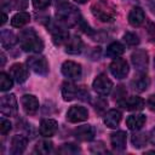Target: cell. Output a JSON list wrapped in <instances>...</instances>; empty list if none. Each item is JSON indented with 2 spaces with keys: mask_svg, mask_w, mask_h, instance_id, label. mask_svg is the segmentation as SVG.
<instances>
[{
  "mask_svg": "<svg viewBox=\"0 0 155 155\" xmlns=\"http://www.w3.org/2000/svg\"><path fill=\"white\" fill-rule=\"evenodd\" d=\"M19 44L23 51L25 52H33V53H39L44 48V41L38 35V33L33 28L24 29L19 33Z\"/></svg>",
  "mask_w": 155,
  "mask_h": 155,
  "instance_id": "6da1fadb",
  "label": "cell"
},
{
  "mask_svg": "<svg viewBox=\"0 0 155 155\" xmlns=\"http://www.w3.org/2000/svg\"><path fill=\"white\" fill-rule=\"evenodd\" d=\"M56 7H57V21L61 23L63 27H70L74 25L79 19V12L76 11L75 7L69 5L65 0H57L56 1Z\"/></svg>",
  "mask_w": 155,
  "mask_h": 155,
  "instance_id": "7a4b0ae2",
  "label": "cell"
},
{
  "mask_svg": "<svg viewBox=\"0 0 155 155\" xmlns=\"http://www.w3.org/2000/svg\"><path fill=\"white\" fill-rule=\"evenodd\" d=\"M92 15L101 22H113L116 17V10L108 0H99L91 7Z\"/></svg>",
  "mask_w": 155,
  "mask_h": 155,
  "instance_id": "3957f363",
  "label": "cell"
},
{
  "mask_svg": "<svg viewBox=\"0 0 155 155\" xmlns=\"http://www.w3.org/2000/svg\"><path fill=\"white\" fill-rule=\"evenodd\" d=\"M0 111L4 116H16L18 111L15 94H5L0 99Z\"/></svg>",
  "mask_w": 155,
  "mask_h": 155,
  "instance_id": "277c9868",
  "label": "cell"
},
{
  "mask_svg": "<svg viewBox=\"0 0 155 155\" xmlns=\"http://www.w3.org/2000/svg\"><path fill=\"white\" fill-rule=\"evenodd\" d=\"M28 67L38 75H47L48 73V63L42 56H30L27 59Z\"/></svg>",
  "mask_w": 155,
  "mask_h": 155,
  "instance_id": "5b68a950",
  "label": "cell"
},
{
  "mask_svg": "<svg viewBox=\"0 0 155 155\" xmlns=\"http://www.w3.org/2000/svg\"><path fill=\"white\" fill-rule=\"evenodd\" d=\"M92 87L93 90L101 94V96H107L113 90V82L111 80L104 75V74H99L96 76V79L93 80V84H92Z\"/></svg>",
  "mask_w": 155,
  "mask_h": 155,
  "instance_id": "8992f818",
  "label": "cell"
},
{
  "mask_svg": "<svg viewBox=\"0 0 155 155\" xmlns=\"http://www.w3.org/2000/svg\"><path fill=\"white\" fill-rule=\"evenodd\" d=\"M110 73L116 79H125L128 74V64L124 58H114V61L109 65Z\"/></svg>",
  "mask_w": 155,
  "mask_h": 155,
  "instance_id": "52a82bcc",
  "label": "cell"
},
{
  "mask_svg": "<svg viewBox=\"0 0 155 155\" xmlns=\"http://www.w3.org/2000/svg\"><path fill=\"white\" fill-rule=\"evenodd\" d=\"M117 104L126 110L137 111V110H142L144 108L145 102L143 98H140L138 96H130V97H124L122 99H120L117 102Z\"/></svg>",
  "mask_w": 155,
  "mask_h": 155,
  "instance_id": "ba28073f",
  "label": "cell"
},
{
  "mask_svg": "<svg viewBox=\"0 0 155 155\" xmlns=\"http://www.w3.org/2000/svg\"><path fill=\"white\" fill-rule=\"evenodd\" d=\"M81 73H82L81 65L79 63H76V62L65 61L62 64V74L67 79H69V80H78V79H80Z\"/></svg>",
  "mask_w": 155,
  "mask_h": 155,
  "instance_id": "9c48e42d",
  "label": "cell"
},
{
  "mask_svg": "<svg viewBox=\"0 0 155 155\" xmlns=\"http://www.w3.org/2000/svg\"><path fill=\"white\" fill-rule=\"evenodd\" d=\"M131 61L133 67L139 71V73H144L148 68V52L145 50H136L132 54H131Z\"/></svg>",
  "mask_w": 155,
  "mask_h": 155,
  "instance_id": "30bf717a",
  "label": "cell"
},
{
  "mask_svg": "<svg viewBox=\"0 0 155 155\" xmlns=\"http://www.w3.org/2000/svg\"><path fill=\"white\" fill-rule=\"evenodd\" d=\"M87 117H88V111L85 107H81V105H73L67 111V120L71 124L85 121L87 120Z\"/></svg>",
  "mask_w": 155,
  "mask_h": 155,
  "instance_id": "8fae6325",
  "label": "cell"
},
{
  "mask_svg": "<svg viewBox=\"0 0 155 155\" xmlns=\"http://www.w3.org/2000/svg\"><path fill=\"white\" fill-rule=\"evenodd\" d=\"M21 103L28 115H34L39 109V101L34 94H24L21 99Z\"/></svg>",
  "mask_w": 155,
  "mask_h": 155,
  "instance_id": "7c38bea8",
  "label": "cell"
},
{
  "mask_svg": "<svg viewBox=\"0 0 155 155\" xmlns=\"http://www.w3.org/2000/svg\"><path fill=\"white\" fill-rule=\"evenodd\" d=\"M10 75L12 76V79L18 82V84H23L27 78H28V69L25 68L24 64L22 63H16L10 68Z\"/></svg>",
  "mask_w": 155,
  "mask_h": 155,
  "instance_id": "4fadbf2b",
  "label": "cell"
},
{
  "mask_svg": "<svg viewBox=\"0 0 155 155\" xmlns=\"http://www.w3.org/2000/svg\"><path fill=\"white\" fill-rule=\"evenodd\" d=\"M74 136L81 142H90L94 138V128L91 125H82L75 128Z\"/></svg>",
  "mask_w": 155,
  "mask_h": 155,
  "instance_id": "5bb4252c",
  "label": "cell"
},
{
  "mask_svg": "<svg viewBox=\"0 0 155 155\" xmlns=\"http://www.w3.org/2000/svg\"><path fill=\"white\" fill-rule=\"evenodd\" d=\"M58 130V124L53 119H45L40 122L39 132L42 137H52Z\"/></svg>",
  "mask_w": 155,
  "mask_h": 155,
  "instance_id": "9a60e30c",
  "label": "cell"
},
{
  "mask_svg": "<svg viewBox=\"0 0 155 155\" xmlns=\"http://www.w3.org/2000/svg\"><path fill=\"white\" fill-rule=\"evenodd\" d=\"M80 90H81V87L75 86L71 82H65L63 85V87H62V97H63L64 101L70 102V101H73L75 98H79Z\"/></svg>",
  "mask_w": 155,
  "mask_h": 155,
  "instance_id": "2e32d148",
  "label": "cell"
},
{
  "mask_svg": "<svg viewBox=\"0 0 155 155\" xmlns=\"http://www.w3.org/2000/svg\"><path fill=\"white\" fill-rule=\"evenodd\" d=\"M126 139H127V134L124 131H116L110 134L111 147L119 151H122L126 148Z\"/></svg>",
  "mask_w": 155,
  "mask_h": 155,
  "instance_id": "e0dca14e",
  "label": "cell"
},
{
  "mask_svg": "<svg viewBox=\"0 0 155 155\" xmlns=\"http://www.w3.org/2000/svg\"><path fill=\"white\" fill-rule=\"evenodd\" d=\"M27 144H28V139L22 136V134H16L12 140H11V154L13 155H19L22 154L25 148H27Z\"/></svg>",
  "mask_w": 155,
  "mask_h": 155,
  "instance_id": "ac0fdd59",
  "label": "cell"
},
{
  "mask_svg": "<svg viewBox=\"0 0 155 155\" xmlns=\"http://www.w3.org/2000/svg\"><path fill=\"white\" fill-rule=\"evenodd\" d=\"M121 117H122V115H121V113L119 110L111 109L108 113H105L103 121H104V124H105L107 127H109V128H116L119 126L120 121H121Z\"/></svg>",
  "mask_w": 155,
  "mask_h": 155,
  "instance_id": "d6986e66",
  "label": "cell"
},
{
  "mask_svg": "<svg viewBox=\"0 0 155 155\" xmlns=\"http://www.w3.org/2000/svg\"><path fill=\"white\" fill-rule=\"evenodd\" d=\"M84 42L79 36H71L65 44V52L69 54H78L82 51Z\"/></svg>",
  "mask_w": 155,
  "mask_h": 155,
  "instance_id": "ffe728a7",
  "label": "cell"
},
{
  "mask_svg": "<svg viewBox=\"0 0 155 155\" xmlns=\"http://www.w3.org/2000/svg\"><path fill=\"white\" fill-rule=\"evenodd\" d=\"M145 121H147L145 115H143V114H136V115H130L126 119V125H127V127L130 130L138 131V130H140L144 126Z\"/></svg>",
  "mask_w": 155,
  "mask_h": 155,
  "instance_id": "44dd1931",
  "label": "cell"
},
{
  "mask_svg": "<svg viewBox=\"0 0 155 155\" xmlns=\"http://www.w3.org/2000/svg\"><path fill=\"white\" fill-rule=\"evenodd\" d=\"M145 19L144 11L140 7H133L128 13V23L132 27H139Z\"/></svg>",
  "mask_w": 155,
  "mask_h": 155,
  "instance_id": "7402d4cb",
  "label": "cell"
},
{
  "mask_svg": "<svg viewBox=\"0 0 155 155\" xmlns=\"http://www.w3.org/2000/svg\"><path fill=\"white\" fill-rule=\"evenodd\" d=\"M131 85H132L133 90H136L138 92H143V91H145L149 87L150 80H149L148 75H145L144 73H140L138 76H134V79L132 80Z\"/></svg>",
  "mask_w": 155,
  "mask_h": 155,
  "instance_id": "603a6c76",
  "label": "cell"
},
{
  "mask_svg": "<svg viewBox=\"0 0 155 155\" xmlns=\"http://www.w3.org/2000/svg\"><path fill=\"white\" fill-rule=\"evenodd\" d=\"M17 39H16V35L8 30V29H2L1 33H0V42H1V46L2 48H11L15 44H16Z\"/></svg>",
  "mask_w": 155,
  "mask_h": 155,
  "instance_id": "cb8c5ba5",
  "label": "cell"
},
{
  "mask_svg": "<svg viewBox=\"0 0 155 155\" xmlns=\"http://www.w3.org/2000/svg\"><path fill=\"white\" fill-rule=\"evenodd\" d=\"M124 52H125V46H124L121 42H119V41H114V42H111V44L107 47L105 54H107L108 57L116 58V57H120Z\"/></svg>",
  "mask_w": 155,
  "mask_h": 155,
  "instance_id": "d4e9b609",
  "label": "cell"
},
{
  "mask_svg": "<svg viewBox=\"0 0 155 155\" xmlns=\"http://www.w3.org/2000/svg\"><path fill=\"white\" fill-rule=\"evenodd\" d=\"M30 21V15L28 12H18L11 18V25L15 28H22Z\"/></svg>",
  "mask_w": 155,
  "mask_h": 155,
  "instance_id": "484cf974",
  "label": "cell"
},
{
  "mask_svg": "<svg viewBox=\"0 0 155 155\" xmlns=\"http://www.w3.org/2000/svg\"><path fill=\"white\" fill-rule=\"evenodd\" d=\"M52 149H53V144L50 140H40L35 145V153L41 154V155H46V154L51 153Z\"/></svg>",
  "mask_w": 155,
  "mask_h": 155,
  "instance_id": "4316f807",
  "label": "cell"
},
{
  "mask_svg": "<svg viewBox=\"0 0 155 155\" xmlns=\"http://www.w3.org/2000/svg\"><path fill=\"white\" fill-rule=\"evenodd\" d=\"M13 81H12V76L7 75L6 73H0V91L5 92L12 88Z\"/></svg>",
  "mask_w": 155,
  "mask_h": 155,
  "instance_id": "83f0119b",
  "label": "cell"
},
{
  "mask_svg": "<svg viewBox=\"0 0 155 155\" xmlns=\"http://www.w3.org/2000/svg\"><path fill=\"white\" fill-rule=\"evenodd\" d=\"M58 153L64 154V155H74V154L80 153V148L74 143H65L58 149Z\"/></svg>",
  "mask_w": 155,
  "mask_h": 155,
  "instance_id": "f1b7e54d",
  "label": "cell"
},
{
  "mask_svg": "<svg viewBox=\"0 0 155 155\" xmlns=\"http://www.w3.org/2000/svg\"><path fill=\"white\" fill-rule=\"evenodd\" d=\"M148 143V136L145 133H134L132 136V144L134 148H142Z\"/></svg>",
  "mask_w": 155,
  "mask_h": 155,
  "instance_id": "f546056e",
  "label": "cell"
},
{
  "mask_svg": "<svg viewBox=\"0 0 155 155\" xmlns=\"http://www.w3.org/2000/svg\"><path fill=\"white\" fill-rule=\"evenodd\" d=\"M124 41L128 45V46H136L139 44V38L137 34L132 33V31H127L124 34Z\"/></svg>",
  "mask_w": 155,
  "mask_h": 155,
  "instance_id": "4dcf8cb0",
  "label": "cell"
},
{
  "mask_svg": "<svg viewBox=\"0 0 155 155\" xmlns=\"http://www.w3.org/2000/svg\"><path fill=\"white\" fill-rule=\"evenodd\" d=\"M11 122L8 121V120H6V119H1V121H0V133L2 134V136H6L8 132H10V130H11Z\"/></svg>",
  "mask_w": 155,
  "mask_h": 155,
  "instance_id": "1f68e13d",
  "label": "cell"
},
{
  "mask_svg": "<svg viewBox=\"0 0 155 155\" xmlns=\"http://www.w3.org/2000/svg\"><path fill=\"white\" fill-rule=\"evenodd\" d=\"M50 4H51V0H33V6L38 10H44L48 7Z\"/></svg>",
  "mask_w": 155,
  "mask_h": 155,
  "instance_id": "d6a6232c",
  "label": "cell"
},
{
  "mask_svg": "<svg viewBox=\"0 0 155 155\" xmlns=\"http://www.w3.org/2000/svg\"><path fill=\"white\" fill-rule=\"evenodd\" d=\"M147 105L151 111H155V94H151L148 101H147Z\"/></svg>",
  "mask_w": 155,
  "mask_h": 155,
  "instance_id": "836d02e7",
  "label": "cell"
},
{
  "mask_svg": "<svg viewBox=\"0 0 155 155\" xmlns=\"http://www.w3.org/2000/svg\"><path fill=\"white\" fill-rule=\"evenodd\" d=\"M94 105H96V107H94V108H96V110L98 109V110L101 111V110H103V109L108 105V103H107L104 99H98V101H97V103H96Z\"/></svg>",
  "mask_w": 155,
  "mask_h": 155,
  "instance_id": "e575fe53",
  "label": "cell"
},
{
  "mask_svg": "<svg viewBox=\"0 0 155 155\" xmlns=\"http://www.w3.org/2000/svg\"><path fill=\"white\" fill-rule=\"evenodd\" d=\"M149 7H150L151 12L155 15V0H149Z\"/></svg>",
  "mask_w": 155,
  "mask_h": 155,
  "instance_id": "d590c367",
  "label": "cell"
},
{
  "mask_svg": "<svg viewBox=\"0 0 155 155\" xmlns=\"http://www.w3.org/2000/svg\"><path fill=\"white\" fill-rule=\"evenodd\" d=\"M6 21H7V16H6L5 12H2V13H1V22H0V24L4 25V24L6 23Z\"/></svg>",
  "mask_w": 155,
  "mask_h": 155,
  "instance_id": "8d00e7d4",
  "label": "cell"
},
{
  "mask_svg": "<svg viewBox=\"0 0 155 155\" xmlns=\"http://www.w3.org/2000/svg\"><path fill=\"white\" fill-rule=\"evenodd\" d=\"M150 142L155 145V128L151 131V134H150Z\"/></svg>",
  "mask_w": 155,
  "mask_h": 155,
  "instance_id": "74e56055",
  "label": "cell"
},
{
  "mask_svg": "<svg viewBox=\"0 0 155 155\" xmlns=\"http://www.w3.org/2000/svg\"><path fill=\"white\" fill-rule=\"evenodd\" d=\"M0 57H1V67H4V64H5V56H4V53H1L0 54Z\"/></svg>",
  "mask_w": 155,
  "mask_h": 155,
  "instance_id": "f35d334b",
  "label": "cell"
},
{
  "mask_svg": "<svg viewBox=\"0 0 155 155\" xmlns=\"http://www.w3.org/2000/svg\"><path fill=\"white\" fill-rule=\"evenodd\" d=\"M75 2H78V4H85V2H87L88 0H74Z\"/></svg>",
  "mask_w": 155,
  "mask_h": 155,
  "instance_id": "ab89813d",
  "label": "cell"
},
{
  "mask_svg": "<svg viewBox=\"0 0 155 155\" xmlns=\"http://www.w3.org/2000/svg\"><path fill=\"white\" fill-rule=\"evenodd\" d=\"M154 67H155V58H154Z\"/></svg>",
  "mask_w": 155,
  "mask_h": 155,
  "instance_id": "60d3db41",
  "label": "cell"
}]
</instances>
